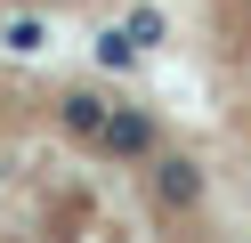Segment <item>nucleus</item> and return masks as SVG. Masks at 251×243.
Returning a JSON list of instances; mask_svg holds the SVG:
<instances>
[{
	"mask_svg": "<svg viewBox=\"0 0 251 243\" xmlns=\"http://www.w3.org/2000/svg\"><path fill=\"white\" fill-rule=\"evenodd\" d=\"M0 243H227V219L154 106L0 57Z\"/></svg>",
	"mask_w": 251,
	"mask_h": 243,
	"instance_id": "f257e3e1",
	"label": "nucleus"
},
{
	"mask_svg": "<svg viewBox=\"0 0 251 243\" xmlns=\"http://www.w3.org/2000/svg\"><path fill=\"white\" fill-rule=\"evenodd\" d=\"M178 32L211 138H227L251 162V0H186Z\"/></svg>",
	"mask_w": 251,
	"mask_h": 243,
	"instance_id": "f03ea898",
	"label": "nucleus"
},
{
	"mask_svg": "<svg viewBox=\"0 0 251 243\" xmlns=\"http://www.w3.org/2000/svg\"><path fill=\"white\" fill-rule=\"evenodd\" d=\"M105 0H0V25H41V16H89Z\"/></svg>",
	"mask_w": 251,
	"mask_h": 243,
	"instance_id": "7ed1b4c3",
	"label": "nucleus"
}]
</instances>
